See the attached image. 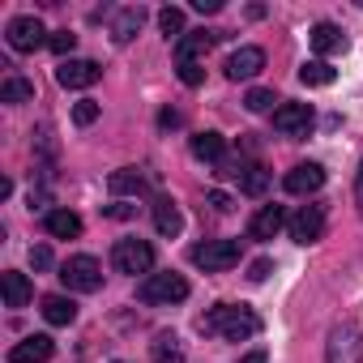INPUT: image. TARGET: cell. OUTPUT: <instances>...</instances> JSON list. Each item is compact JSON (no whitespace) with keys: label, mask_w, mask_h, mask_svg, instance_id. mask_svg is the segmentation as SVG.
<instances>
[{"label":"cell","mask_w":363,"mask_h":363,"mask_svg":"<svg viewBox=\"0 0 363 363\" xmlns=\"http://www.w3.org/2000/svg\"><path fill=\"white\" fill-rule=\"evenodd\" d=\"M201 329L206 333H218V337H231V342H244V337H257L261 333V316L244 303H218L201 316Z\"/></svg>","instance_id":"1"},{"label":"cell","mask_w":363,"mask_h":363,"mask_svg":"<svg viewBox=\"0 0 363 363\" xmlns=\"http://www.w3.org/2000/svg\"><path fill=\"white\" fill-rule=\"evenodd\" d=\"M325 363H363V325L359 320H342L329 329Z\"/></svg>","instance_id":"2"},{"label":"cell","mask_w":363,"mask_h":363,"mask_svg":"<svg viewBox=\"0 0 363 363\" xmlns=\"http://www.w3.org/2000/svg\"><path fill=\"white\" fill-rule=\"evenodd\" d=\"M137 299L141 303H184L189 299V278L184 274H150V278H141V286H137Z\"/></svg>","instance_id":"3"},{"label":"cell","mask_w":363,"mask_h":363,"mask_svg":"<svg viewBox=\"0 0 363 363\" xmlns=\"http://www.w3.org/2000/svg\"><path fill=\"white\" fill-rule=\"evenodd\" d=\"M60 282H65L69 291L90 295V291H99V286H103V265H99L90 252H77V257H69V261L60 265Z\"/></svg>","instance_id":"4"},{"label":"cell","mask_w":363,"mask_h":363,"mask_svg":"<svg viewBox=\"0 0 363 363\" xmlns=\"http://www.w3.org/2000/svg\"><path fill=\"white\" fill-rule=\"evenodd\" d=\"M5 43H9L13 52H22V56H30V52H39V48H48V43H52V35L43 30V22H39V18H30V13H22V18H13V22L5 26Z\"/></svg>","instance_id":"5"},{"label":"cell","mask_w":363,"mask_h":363,"mask_svg":"<svg viewBox=\"0 0 363 363\" xmlns=\"http://www.w3.org/2000/svg\"><path fill=\"white\" fill-rule=\"evenodd\" d=\"M111 265H116V274H145L150 278V269H154V248L145 244V240H116V248H111Z\"/></svg>","instance_id":"6"},{"label":"cell","mask_w":363,"mask_h":363,"mask_svg":"<svg viewBox=\"0 0 363 363\" xmlns=\"http://www.w3.org/2000/svg\"><path fill=\"white\" fill-rule=\"evenodd\" d=\"M193 265L206 274H223L231 265H240V240H206L193 248Z\"/></svg>","instance_id":"7"},{"label":"cell","mask_w":363,"mask_h":363,"mask_svg":"<svg viewBox=\"0 0 363 363\" xmlns=\"http://www.w3.org/2000/svg\"><path fill=\"white\" fill-rule=\"evenodd\" d=\"M312 120H316L312 103H278V111H274V128L282 137H308Z\"/></svg>","instance_id":"8"},{"label":"cell","mask_w":363,"mask_h":363,"mask_svg":"<svg viewBox=\"0 0 363 363\" xmlns=\"http://www.w3.org/2000/svg\"><path fill=\"white\" fill-rule=\"evenodd\" d=\"M286 231L295 244H316L325 235V210L320 206H299L291 218H286Z\"/></svg>","instance_id":"9"},{"label":"cell","mask_w":363,"mask_h":363,"mask_svg":"<svg viewBox=\"0 0 363 363\" xmlns=\"http://www.w3.org/2000/svg\"><path fill=\"white\" fill-rule=\"evenodd\" d=\"M320 184H325V167L320 162H299V167H291L282 175V189L291 197H312V193H320Z\"/></svg>","instance_id":"10"},{"label":"cell","mask_w":363,"mask_h":363,"mask_svg":"<svg viewBox=\"0 0 363 363\" xmlns=\"http://www.w3.org/2000/svg\"><path fill=\"white\" fill-rule=\"evenodd\" d=\"M103 77V69L94 65V60H60V69H56V82L65 86V90H90L94 82Z\"/></svg>","instance_id":"11"},{"label":"cell","mask_w":363,"mask_h":363,"mask_svg":"<svg viewBox=\"0 0 363 363\" xmlns=\"http://www.w3.org/2000/svg\"><path fill=\"white\" fill-rule=\"evenodd\" d=\"M52 354H56V342H52L48 333H30V337L13 342V350H9V363H48Z\"/></svg>","instance_id":"12"},{"label":"cell","mask_w":363,"mask_h":363,"mask_svg":"<svg viewBox=\"0 0 363 363\" xmlns=\"http://www.w3.org/2000/svg\"><path fill=\"white\" fill-rule=\"evenodd\" d=\"M261 69H265V52L261 48H240V52L227 56V77L231 82H252Z\"/></svg>","instance_id":"13"},{"label":"cell","mask_w":363,"mask_h":363,"mask_svg":"<svg viewBox=\"0 0 363 363\" xmlns=\"http://www.w3.org/2000/svg\"><path fill=\"white\" fill-rule=\"evenodd\" d=\"M282 227H286V210H282V206H261V210L252 214V223H248V235H252V240H274Z\"/></svg>","instance_id":"14"},{"label":"cell","mask_w":363,"mask_h":363,"mask_svg":"<svg viewBox=\"0 0 363 363\" xmlns=\"http://www.w3.org/2000/svg\"><path fill=\"white\" fill-rule=\"evenodd\" d=\"M218 39H223V30H189L184 39L175 43V60H201Z\"/></svg>","instance_id":"15"},{"label":"cell","mask_w":363,"mask_h":363,"mask_svg":"<svg viewBox=\"0 0 363 363\" xmlns=\"http://www.w3.org/2000/svg\"><path fill=\"white\" fill-rule=\"evenodd\" d=\"M43 231H48L52 240H77V235H82V218H77L73 210H48V214H43Z\"/></svg>","instance_id":"16"},{"label":"cell","mask_w":363,"mask_h":363,"mask_svg":"<svg viewBox=\"0 0 363 363\" xmlns=\"http://www.w3.org/2000/svg\"><path fill=\"white\" fill-rule=\"evenodd\" d=\"M107 189L116 197H145V175L137 167H120V171L107 175Z\"/></svg>","instance_id":"17"},{"label":"cell","mask_w":363,"mask_h":363,"mask_svg":"<svg viewBox=\"0 0 363 363\" xmlns=\"http://www.w3.org/2000/svg\"><path fill=\"white\" fill-rule=\"evenodd\" d=\"M231 175L240 179V193H248V197H265V189H269V171L261 162H240Z\"/></svg>","instance_id":"18"},{"label":"cell","mask_w":363,"mask_h":363,"mask_svg":"<svg viewBox=\"0 0 363 363\" xmlns=\"http://www.w3.org/2000/svg\"><path fill=\"white\" fill-rule=\"evenodd\" d=\"M312 48H316V56L346 52V35H342V26H333V22H316V26H312Z\"/></svg>","instance_id":"19"},{"label":"cell","mask_w":363,"mask_h":363,"mask_svg":"<svg viewBox=\"0 0 363 363\" xmlns=\"http://www.w3.org/2000/svg\"><path fill=\"white\" fill-rule=\"evenodd\" d=\"M179 227H184V218H179L175 201L171 197H158L154 201V231L158 235H179Z\"/></svg>","instance_id":"20"},{"label":"cell","mask_w":363,"mask_h":363,"mask_svg":"<svg viewBox=\"0 0 363 363\" xmlns=\"http://www.w3.org/2000/svg\"><path fill=\"white\" fill-rule=\"evenodd\" d=\"M193 154L201 158V162H223V154H227V141H223V133H193Z\"/></svg>","instance_id":"21"},{"label":"cell","mask_w":363,"mask_h":363,"mask_svg":"<svg viewBox=\"0 0 363 363\" xmlns=\"http://www.w3.org/2000/svg\"><path fill=\"white\" fill-rule=\"evenodd\" d=\"M30 295H35L30 278H26V274H18V269H9V274H5V308H26V303H30Z\"/></svg>","instance_id":"22"},{"label":"cell","mask_w":363,"mask_h":363,"mask_svg":"<svg viewBox=\"0 0 363 363\" xmlns=\"http://www.w3.org/2000/svg\"><path fill=\"white\" fill-rule=\"evenodd\" d=\"M43 316H48V325H73L77 320V303L69 295H48L43 299Z\"/></svg>","instance_id":"23"},{"label":"cell","mask_w":363,"mask_h":363,"mask_svg":"<svg viewBox=\"0 0 363 363\" xmlns=\"http://www.w3.org/2000/svg\"><path fill=\"white\" fill-rule=\"evenodd\" d=\"M141 22H145V9H141V5L120 9V18H116V26H111V39H116V43H128V39L141 30Z\"/></svg>","instance_id":"24"},{"label":"cell","mask_w":363,"mask_h":363,"mask_svg":"<svg viewBox=\"0 0 363 363\" xmlns=\"http://www.w3.org/2000/svg\"><path fill=\"white\" fill-rule=\"evenodd\" d=\"M0 103H35V82L5 77V82H0Z\"/></svg>","instance_id":"25"},{"label":"cell","mask_w":363,"mask_h":363,"mask_svg":"<svg viewBox=\"0 0 363 363\" xmlns=\"http://www.w3.org/2000/svg\"><path fill=\"white\" fill-rule=\"evenodd\" d=\"M150 354H154V363H179V359H184L175 333H158V337L150 342Z\"/></svg>","instance_id":"26"},{"label":"cell","mask_w":363,"mask_h":363,"mask_svg":"<svg viewBox=\"0 0 363 363\" xmlns=\"http://www.w3.org/2000/svg\"><path fill=\"white\" fill-rule=\"evenodd\" d=\"M333 69H329V60H303L299 65V82L303 86H333Z\"/></svg>","instance_id":"27"},{"label":"cell","mask_w":363,"mask_h":363,"mask_svg":"<svg viewBox=\"0 0 363 363\" xmlns=\"http://www.w3.org/2000/svg\"><path fill=\"white\" fill-rule=\"evenodd\" d=\"M158 30L167 35V39H184L189 30H184V9H175V5H167V9H158Z\"/></svg>","instance_id":"28"},{"label":"cell","mask_w":363,"mask_h":363,"mask_svg":"<svg viewBox=\"0 0 363 363\" xmlns=\"http://www.w3.org/2000/svg\"><path fill=\"white\" fill-rule=\"evenodd\" d=\"M175 73H179L184 86H201L206 82V65L201 60H175Z\"/></svg>","instance_id":"29"},{"label":"cell","mask_w":363,"mask_h":363,"mask_svg":"<svg viewBox=\"0 0 363 363\" xmlns=\"http://www.w3.org/2000/svg\"><path fill=\"white\" fill-rule=\"evenodd\" d=\"M274 103H278V99H274V90H248V99H244V107H248V111H257V116H261V111H278Z\"/></svg>","instance_id":"30"},{"label":"cell","mask_w":363,"mask_h":363,"mask_svg":"<svg viewBox=\"0 0 363 363\" xmlns=\"http://www.w3.org/2000/svg\"><path fill=\"white\" fill-rule=\"evenodd\" d=\"M94 120H99V103H94V99H82V103L73 107V124H77V128H90Z\"/></svg>","instance_id":"31"},{"label":"cell","mask_w":363,"mask_h":363,"mask_svg":"<svg viewBox=\"0 0 363 363\" xmlns=\"http://www.w3.org/2000/svg\"><path fill=\"white\" fill-rule=\"evenodd\" d=\"M56 56H69L73 60V48H77V35H69V30H52V43H48Z\"/></svg>","instance_id":"32"},{"label":"cell","mask_w":363,"mask_h":363,"mask_svg":"<svg viewBox=\"0 0 363 363\" xmlns=\"http://www.w3.org/2000/svg\"><path fill=\"white\" fill-rule=\"evenodd\" d=\"M30 265H35V269H52V248H48V244L30 248Z\"/></svg>","instance_id":"33"},{"label":"cell","mask_w":363,"mask_h":363,"mask_svg":"<svg viewBox=\"0 0 363 363\" xmlns=\"http://www.w3.org/2000/svg\"><path fill=\"white\" fill-rule=\"evenodd\" d=\"M354 206H359V214H363V162H359V171H354Z\"/></svg>","instance_id":"34"},{"label":"cell","mask_w":363,"mask_h":363,"mask_svg":"<svg viewBox=\"0 0 363 363\" xmlns=\"http://www.w3.org/2000/svg\"><path fill=\"white\" fill-rule=\"evenodd\" d=\"M193 9H197V13H218L223 0H193Z\"/></svg>","instance_id":"35"},{"label":"cell","mask_w":363,"mask_h":363,"mask_svg":"<svg viewBox=\"0 0 363 363\" xmlns=\"http://www.w3.org/2000/svg\"><path fill=\"white\" fill-rule=\"evenodd\" d=\"M210 206H214L218 214H227V210H231V197H227V193H210Z\"/></svg>","instance_id":"36"},{"label":"cell","mask_w":363,"mask_h":363,"mask_svg":"<svg viewBox=\"0 0 363 363\" xmlns=\"http://www.w3.org/2000/svg\"><path fill=\"white\" fill-rule=\"evenodd\" d=\"M265 274H269V261H252L248 278H252V282H265Z\"/></svg>","instance_id":"37"},{"label":"cell","mask_w":363,"mask_h":363,"mask_svg":"<svg viewBox=\"0 0 363 363\" xmlns=\"http://www.w3.org/2000/svg\"><path fill=\"white\" fill-rule=\"evenodd\" d=\"M158 124H162V128H175V124H179V111H162Z\"/></svg>","instance_id":"38"},{"label":"cell","mask_w":363,"mask_h":363,"mask_svg":"<svg viewBox=\"0 0 363 363\" xmlns=\"http://www.w3.org/2000/svg\"><path fill=\"white\" fill-rule=\"evenodd\" d=\"M240 363H269V359H265V350H248V354H244Z\"/></svg>","instance_id":"39"},{"label":"cell","mask_w":363,"mask_h":363,"mask_svg":"<svg viewBox=\"0 0 363 363\" xmlns=\"http://www.w3.org/2000/svg\"><path fill=\"white\" fill-rule=\"evenodd\" d=\"M116 363H120V359H116Z\"/></svg>","instance_id":"40"}]
</instances>
